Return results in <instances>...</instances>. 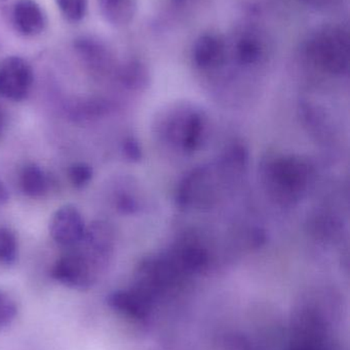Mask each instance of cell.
<instances>
[{"label": "cell", "mask_w": 350, "mask_h": 350, "mask_svg": "<svg viewBox=\"0 0 350 350\" xmlns=\"http://www.w3.org/2000/svg\"><path fill=\"white\" fill-rule=\"evenodd\" d=\"M314 170L296 156H269L261 165V180L271 198L283 205L300 201L310 189Z\"/></svg>", "instance_id": "obj_1"}, {"label": "cell", "mask_w": 350, "mask_h": 350, "mask_svg": "<svg viewBox=\"0 0 350 350\" xmlns=\"http://www.w3.org/2000/svg\"><path fill=\"white\" fill-rule=\"evenodd\" d=\"M308 57L321 69L333 75H343L349 68V37L340 27L320 29L308 40Z\"/></svg>", "instance_id": "obj_2"}, {"label": "cell", "mask_w": 350, "mask_h": 350, "mask_svg": "<svg viewBox=\"0 0 350 350\" xmlns=\"http://www.w3.org/2000/svg\"><path fill=\"white\" fill-rule=\"evenodd\" d=\"M205 131V117L190 107L175 109L160 124V135L168 145L188 153L199 148Z\"/></svg>", "instance_id": "obj_3"}, {"label": "cell", "mask_w": 350, "mask_h": 350, "mask_svg": "<svg viewBox=\"0 0 350 350\" xmlns=\"http://www.w3.org/2000/svg\"><path fill=\"white\" fill-rule=\"evenodd\" d=\"M102 269L82 248L73 249L57 259L51 277L70 289L86 291L96 283Z\"/></svg>", "instance_id": "obj_4"}, {"label": "cell", "mask_w": 350, "mask_h": 350, "mask_svg": "<svg viewBox=\"0 0 350 350\" xmlns=\"http://www.w3.org/2000/svg\"><path fill=\"white\" fill-rule=\"evenodd\" d=\"M34 73L30 64L21 57L10 55L0 62V96L20 102L32 90Z\"/></svg>", "instance_id": "obj_5"}, {"label": "cell", "mask_w": 350, "mask_h": 350, "mask_svg": "<svg viewBox=\"0 0 350 350\" xmlns=\"http://www.w3.org/2000/svg\"><path fill=\"white\" fill-rule=\"evenodd\" d=\"M49 230L51 238L58 245L73 248L84 239L86 226L77 208L64 205L51 216Z\"/></svg>", "instance_id": "obj_6"}, {"label": "cell", "mask_w": 350, "mask_h": 350, "mask_svg": "<svg viewBox=\"0 0 350 350\" xmlns=\"http://www.w3.org/2000/svg\"><path fill=\"white\" fill-rule=\"evenodd\" d=\"M12 24L22 36L35 37L45 31L47 14L36 0H16L12 6Z\"/></svg>", "instance_id": "obj_7"}, {"label": "cell", "mask_w": 350, "mask_h": 350, "mask_svg": "<svg viewBox=\"0 0 350 350\" xmlns=\"http://www.w3.org/2000/svg\"><path fill=\"white\" fill-rule=\"evenodd\" d=\"M79 244L94 260L104 269L110 259L114 247L113 230L105 221H95L86 228L84 239Z\"/></svg>", "instance_id": "obj_8"}, {"label": "cell", "mask_w": 350, "mask_h": 350, "mask_svg": "<svg viewBox=\"0 0 350 350\" xmlns=\"http://www.w3.org/2000/svg\"><path fill=\"white\" fill-rule=\"evenodd\" d=\"M192 55L195 65L201 69L221 67L226 59L225 42L218 35L205 33L195 41Z\"/></svg>", "instance_id": "obj_9"}, {"label": "cell", "mask_w": 350, "mask_h": 350, "mask_svg": "<svg viewBox=\"0 0 350 350\" xmlns=\"http://www.w3.org/2000/svg\"><path fill=\"white\" fill-rule=\"evenodd\" d=\"M104 20L115 28L129 26L138 10V0H97Z\"/></svg>", "instance_id": "obj_10"}, {"label": "cell", "mask_w": 350, "mask_h": 350, "mask_svg": "<svg viewBox=\"0 0 350 350\" xmlns=\"http://www.w3.org/2000/svg\"><path fill=\"white\" fill-rule=\"evenodd\" d=\"M76 51L84 61L95 70H103L108 62V53L101 42L90 37H80L75 41Z\"/></svg>", "instance_id": "obj_11"}, {"label": "cell", "mask_w": 350, "mask_h": 350, "mask_svg": "<svg viewBox=\"0 0 350 350\" xmlns=\"http://www.w3.org/2000/svg\"><path fill=\"white\" fill-rule=\"evenodd\" d=\"M20 185L23 193L31 198L41 197L49 189L47 175L35 164L25 166L21 172Z\"/></svg>", "instance_id": "obj_12"}, {"label": "cell", "mask_w": 350, "mask_h": 350, "mask_svg": "<svg viewBox=\"0 0 350 350\" xmlns=\"http://www.w3.org/2000/svg\"><path fill=\"white\" fill-rule=\"evenodd\" d=\"M119 78H121L123 85L127 86V88L137 90V88H142L145 83L146 79H147V72H146L143 64L136 61L131 62L121 69Z\"/></svg>", "instance_id": "obj_13"}, {"label": "cell", "mask_w": 350, "mask_h": 350, "mask_svg": "<svg viewBox=\"0 0 350 350\" xmlns=\"http://www.w3.org/2000/svg\"><path fill=\"white\" fill-rule=\"evenodd\" d=\"M18 255V241L10 228H0V265H10Z\"/></svg>", "instance_id": "obj_14"}, {"label": "cell", "mask_w": 350, "mask_h": 350, "mask_svg": "<svg viewBox=\"0 0 350 350\" xmlns=\"http://www.w3.org/2000/svg\"><path fill=\"white\" fill-rule=\"evenodd\" d=\"M55 3L68 22H80L88 12V0H55Z\"/></svg>", "instance_id": "obj_15"}, {"label": "cell", "mask_w": 350, "mask_h": 350, "mask_svg": "<svg viewBox=\"0 0 350 350\" xmlns=\"http://www.w3.org/2000/svg\"><path fill=\"white\" fill-rule=\"evenodd\" d=\"M238 57L242 64L252 65L260 59L262 55V47L258 39L253 36L242 37L236 47Z\"/></svg>", "instance_id": "obj_16"}, {"label": "cell", "mask_w": 350, "mask_h": 350, "mask_svg": "<svg viewBox=\"0 0 350 350\" xmlns=\"http://www.w3.org/2000/svg\"><path fill=\"white\" fill-rule=\"evenodd\" d=\"M92 177V170L88 164L84 162L74 163L69 168V178L72 185L76 189L86 187Z\"/></svg>", "instance_id": "obj_17"}, {"label": "cell", "mask_w": 350, "mask_h": 350, "mask_svg": "<svg viewBox=\"0 0 350 350\" xmlns=\"http://www.w3.org/2000/svg\"><path fill=\"white\" fill-rule=\"evenodd\" d=\"M18 314L16 302L8 295L0 291V328L10 326Z\"/></svg>", "instance_id": "obj_18"}, {"label": "cell", "mask_w": 350, "mask_h": 350, "mask_svg": "<svg viewBox=\"0 0 350 350\" xmlns=\"http://www.w3.org/2000/svg\"><path fill=\"white\" fill-rule=\"evenodd\" d=\"M123 154L131 161H137L141 157V150L136 139L129 137L123 143Z\"/></svg>", "instance_id": "obj_19"}, {"label": "cell", "mask_w": 350, "mask_h": 350, "mask_svg": "<svg viewBox=\"0 0 350 350\" xmlns=\"http://www.w3.org/2000/svg\"><path fill=\"white\" fill-rule=\"evenodd\" d=\"M8 199H10V193H8V189H6L5 185L0 180V206L4 205Z\"/></svg>", "instance_id": "obj_20"}, {"label": "cell", "mask_w": 350, "mask_h": 350, "mask_svg": "<svg viewBox=\"0 0 350 350\" xmlns=\"http://www.w3.org/2000/svg\"><path fill=\"white\" fill-rule=\"evenodd\" d=\"M176 5H184V4L188 3V2L192 1V0H172Z\"/></svg>", "instance_id": "obj_21"}, {"label": "cell", "mask_w": 350, "mask_h": 350, "mask_svg": "<svg viewBox=\"0 0 350 350\" xmlns=\"http://www.w3.org/2000/svg\"><path fill=\"white\" fill-rule=\"evenodd\" d=\"M0 129H1V121H0Z\"/></svg>", "instance_id": "obj_22"}]
</instances>
